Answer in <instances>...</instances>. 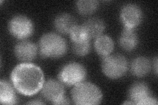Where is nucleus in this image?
I'll return each mask as SVG.
<instances>
[{
  "label": "nucleus",
  "instance_id": "obj_10",
  "mask_svg": "<svg viewBox=\"0 0 158 105\" xmlns=\"http://www.w3.org/2000/svg\"><path fill=\"white\" fill-rule=\"evenodd\" d=\"M14 53L20 61L30 63L35 59L38 53V47L35 43L23 40L17 43L15 46Z\"/></svg>",
  "mask_w": 158,
  "mask_h": 105
},
{
  "label": "nucleus",
  "instance_id": "obj_4",
  "mask_svg": "<svg viewBox=\"0 0 158 105\" xmlns=\"http://www.w3.org/2000/svg\"><path fill=\"white\" fill-rule=\"evenodd\" d=\"M128 68L127 60L121 55L111 54L102 59V72L110 79H115L123 77L126 74Z\"/></svg>",
  "mask_w": 158,
  "mask_h": 105
},
{
  "label": "nucleus",
  "instance_id": "obj_16",
  "mask_svg": "<svg viewBox=\"0 0 158 105\" xmlns=\"http://www.w3.org/2000/svg\"><path fill=\"white\" fill-rule=\"evenodd\" d=\"M82 25L90 39H96L101 36L106 28L104 22L99 18H89Z\"/></svg>",
  "mask_w": 158,
  "mask_h": 105
},
{
  "label": "nucleus",
  "instance_id": "obj_5",
  "mask_svg": "<svg viewBox=\"0 0 158 105\" xmlns=\"http://www.w3.org/2000/svg\"><path fill=\"white\" fill-rule=\"evenodd\" d=\"M86 70L81 64L71 62L64 65L59 72V80L68 86H75L85 82Z\"/></svg>",
  "mask_w": 158,
  "mask_h": 105
},
{
  "label": "nucleus",
  "instance_id": "obj_19",
  "mask_svg": "<svg viewBox=\"0 0 158 105\" xmlns=\"http://www.w3.org/2000/svg\"><path fill=\"white\" fill-rule=\"evenodd\" d=\"M73 50L75 55L80 57H85L90 53L91 49L90 40L80 42L73 43Z\"/></svg>",
  "mask_w": 158,
  "mask_h": 105
},
{
  "label": "nucleus",
  "instance_id": "obj_3",
  "mask_svg": "<svg viewBox=\"0 0 158 105\" xmlns=\"http://www.w3.org/2000/svg\"><path fill=\"white\" fill-rule=\"evenodd\" d=\"M103 95L100 89L95 84L82 82L74 86L71 98L74 103L78 105H94L100 104Z\"/></svg>",
  "mask_w": 158,
  "mask_h": 105
},
{
  "label": "nucleus",
  "instance_id": "obj_14",
  "mask_svg": "<svg viewBox=\"0 0 158 105\" xmlns=\"http://www.w3.org/2000/svg\"><path fill=\"white\" fill-rule=\"evenodd\" d=\"M152 64L149 59L145 57H138L131 63V73L136 77H144L151 71Z\"/></svg>",
  "mask_w": 158,
  "mask_h": 105
},
{
  "label": "nucleus",
  "instance_id": "obj_1",
  "mask_svg": "<svg viewBox=\"0 0 158 105\" xmlns=\"http://www.w3.org/2000/svg\"><path fill=\"white\" fill-rule=\"evenodd\" d=\"M11 80L19 93L31 97L41 91L45 78L39 67L31 63H23L14 68L11 74Z\"/></svg>",
  "mask_w": 158,
  "mask_h": 105
},
{
  "label": "nucleus",
  "instance_id": "obj_9",
  "mask_svg": "<svg viewBox=\"0 0 158 105\" xmlns=\"http://www.w3.org/2000/svg\"><path fill=\"white\" fill-rule=\"evenodd\" d=\"M41 91L44 98L54 104H56L59 100L65 96V92L64 84L55 79H49L45 81Z\"/></svg>",
  "mask_w": 158,
  "mask_h": 105
},
{
  "label": "nucleus",
  "instance_id": "obj_20",
  "mask_svg": "<svg viewBox=\"0 0 158 105\" xmlns=\"http://www.w3.org/2000/svg\"><path fill=\"white\" fill-rule=\"evenodd\" d=\"M27 104H44L42 101H41L40 100H33V101H30L28 103H27Z\"/></svg>",
  "mask_w": 158,
  "mask_h": 105
},
{
  "label": "nucleus",
  "instance_id": "obj_2",
  "mask_svg": "<svg viewBox=\"0 0 158 105\" xmlns=\"http://www.w3.org/2000/svg\"><path fill=\"white\" fill-rule=\"evenodd\" d=\"M39 51L43 57L59 58L67 51L65 39L58 34L49 32L45 34L39 41Z\"/></svg>",
  "mask_w": 158,
  "mask_h": 105
},
{
  "label": "nucleus",
  "instance_id": "obj_11",
  "mask_svg": "<svg viewBox=\"0 0 158 105\" xmlns=\"http://www.w3.org/2000/svg\"><path fill=\"white\" fill-rule=\"evenodd\" d=\"M94 48L99 55L102 58L106 57L113 51L114 42L110 36L102 34L95 39Z\"/></svg>",
  "mask_w": 158,
  "mask_h": 105
},
{
  "label": "nucleus",
  "instance_id": "obj_8",
  "mask_svg": "<svg viewBox=\"0 0 158 105\" xmlns=\"http://www.w3.org/2000/svg\"><path fill=\"white\" fill-rule=\"evenodd\" d=\"M143 13L141 8L135 3H127L121 8V21L126 29L135 30L142 21Z\"/></svg>",
  "mask_w": 158,
  "mask_h": 105
},
{
  "label": "nucleus",
  "instance_id": "obj_18",
  "mask_svg": "<svg viewBox=\"0 0 158 105\" xmlns=\"http://www.w3.org/2000/svg\"><path fill=\"white\" fill-rule=\"evenodd\" d=\"M73 43H80L90 40L83 25H75L69 34Z\"/></svg>",
  "mask_w": 158,
  "mask_h": 105
},
{
  "label": "nucleus",
  "instance_id": "obj_15",
  "mask_svg": "<svg viewBox=\"0 0 158 105\" xmlns=\"http://www.w3.org/2000/svg\"><path fill=\"white\" fill-rule=\"evenodd\" d=\"M14 86L5 79L0 82V102L3 104H15L17 98Z\"/></svg>",
  "mask_w": 158,
  "mask_h": 105
},
{
  "label": "nucleus",
  "instance_id": "obj_13",
  "mask_svg": "<svg viewBox=\"0 0 158 105\" xmlns=\"http://www.w3.org/2000/svg\"><path fill=\"white\" fill-rule=\"evenodd\" d=\"M139 39L135 30L124 28L121 32L118 43L120 46L127 51H131L138 46Z\"/></svg>",
  "mask_w": 158,
  "mask_h": 105
},
{
  "label": "nucleus",
  "instance_id": "obj_12",
  "mask_svg": "<svg viewBox=\"0 0 158 105\" xmlns=\"http://www.w3.org/2000/svg\"><path fill=\"white\" fill-rule=\"evenodd\" d=\"M75 25L77 23L75 18L68 13L59 14L54 20L56 30L63 34H69Z\"/></svg>",
  "mask_w": 158,
  "mask_h": 105
},
{
  "label": "nucleus",
  "instance_id": "obj_17",
  "mask_svg": "<svg viewBox=\"0 0 158 105\" xmlns=\"http://www.w3.org/2000/svg\"><path fill=\"white\" fill-rule=\"evenodd\" d=\"M98 5L96 0H79L76 3V8L81 14L89 15L96 11Z\"/></svg>",
  "mask_w": 158,
  "mask_h": 105
},
{
  "label": "nucleus",
  "instance_id": "obj_6",
  "mask_svg": "<svg viewBox=\"0 0 158 105\" xmlns=\"http://www.w3.org/2000/svg\"><path fill=\"white\" fill-rule=\"evenodd\" d=\"M9 31L13 36L19 39H25L32 34L34 26L32 20L27 16L16 15L10 20L8 24Z\"/></svg>",
  "mask_w": 158,
  "mask_h": 105
},
{
  "label": "nucleus",
  "instance_id": "obj_7",
  "mask_svg": "<svg viewBox=\"0 0 158 105\" xmlns=\"http://www.w3.org/2000/svg\"><path fill=\"white\" fill-rule=\"evenodd\" d=\"M128 97L133 104H157L156 97L152 95L148 85L144 82H136L131 86L128 91Z\"/></svg>",
  "mask_w": 158,
  "mask_h": 105
}]
</instances>
